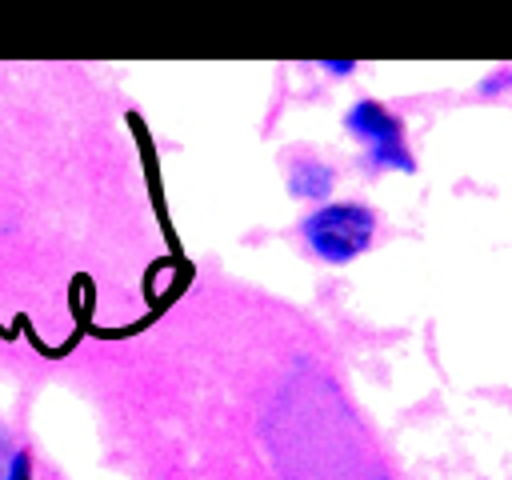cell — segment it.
Instances as JSON below:
<instances>
[{
	"mask_svg": "<svg viewBox=\"0 0 512 480\" xmlns=\"http://www.w3.org/2000/svg\"><path fill=\"white\" fill-rule=\"evenodd\" d=\"M4 480H32V456L24 448H12L8 464H4Z\"/></svg>",
	"mask_w": 512,
	"mask_h": 480,
	"instance_id": "4",
	"label": "cell"
},
{
	"mask_svg": "<svg viewBox=\"0 0 512 480\" xmlns=\"http://www.w3.org/2000/svg\"><path fill=\"white\" fill-rule=\"evenodd\" d=\"M288 192H292L296 200H316V204H324L328 192H332V168H328L324 160H316V156H296V160L288 164Z\"/></svg>",
	"mask_w": 512,
	"mask_h": 480,
	"instance_id": "3",
	"label": "cell"
},
{
	"mask_svg": "<svg viewBox=\"0 0 512 480\" xmlns=\"http://www.w3.org/2000/svg\"><path fill=\"white\" fill-rule=\"evenodd\" d=\"M320 68H324V72H332V76H352V72H356V64H352V60H324Z\"/></svg>",
	"mask_w": 512,
	"mask_h": 480,
	"instance_id": "5",
	"label": "cell"
},
{
	"mask_svg": "<svg viewBox=\"0 0 512 480\" xmlns=\"http://www.w3.org/2000/svg\"><path fill=\"white\" fill-rule=\"evenodd\" d=\"M344 128L364 144V168L372 172H412L416 160L404 144L400 116L388 112L380 100H356L344 112Z\"/></svg>",
	"mask_w": 512,
	"mask_h": 480,
	"instance_id": "2",
	"label": "cell"
},
{
	"mask_svg": "<svg viewBox=\"0 0 512 480\" xmlns=\"http://www.w3.org/2000/svg\"><path fill=\"white\" fill-rule=\"evenodd\" d=\"M300 236H304L308 252L320 256L324 264H348L360 252H368V244L376 236V212L356 200H336V204L308 212L300 220Z\"/></svg>",
	"mask_w": 512,
	"mask_h": 480,
	"instance_id": "1",
	"label": "cell"
},
{
	"mask_svg": "<svg viewBox=\"0 0 512 480\" xmlns=\"http://www.w3.org/2000/svg\"><path fill=\"white\" fill-rule=\"evenodd\" d=\"M12 448H16V444H12V436H8V428L0 424V480H4V464H8V456H12Z\"/></svg>",
	"mask_w": 512,
	"mask_h": 480,
	"instance_id": "6",
	"label": "cell"
}]
</instances>
